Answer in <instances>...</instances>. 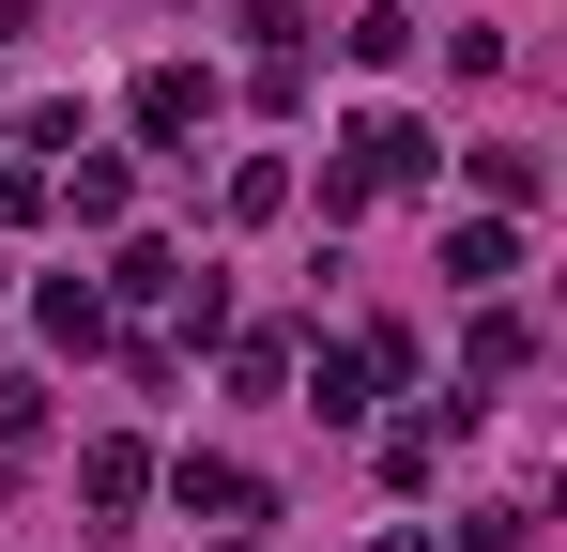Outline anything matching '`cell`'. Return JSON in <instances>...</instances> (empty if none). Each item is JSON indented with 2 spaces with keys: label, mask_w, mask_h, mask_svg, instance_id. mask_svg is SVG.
Masks as SVG:
<instances>
[{
  "label": "cell",
  "mask_w": 567,
  "mask_h": 552,
  "mask_svg": "<svg viewBox=\"0 0 567 552\" xmlns=\"http://www.w3.org/2000/svg\"><path fill=\"white\" fill-rule=\"evenodd\" d=\"M291 384H307V415H322V430H353L383 384H414V338H399V323H369V338H322V354H291Z\"/></svg>",
  "instance_id": "1"
},
{
  "label": "cell",
  "mask_w": 567,
  "mask_h": 552,
  "mask_svg": "<svg viewBox=\"0 0 567 552\" xmlns=\"http://www.w3.org/2000/svg\"><path fill=\"white\" fill-rule=\"evenodd\" d=\"M338 170L369 184V200H399V184H430V170H445V139H430V123H399V108H369V123L338 139Z\"/></svg>",
  "instance_id": "2"
},
{
  "label": "cell",
  "mask_w": 567,
  "mask_h": 552,
  "mask_svg": "<svg viewBox=\"0 0 567 552\" xmlns=\"http://www.w3.org/2000/svg\"><path fill=\"white\" fill-rule=\"evenodd\" d=\"M123 123H138L154 154H185L199 123H215V78H199V62H138V92H123Z\"/></svg>",
  "instance_id": "3"
},
{
  "label": "cell",
  "mask_w": 567,
  "mask_h": 552,
  "mask_svg": "<svg viewBox=\"0 0 567 552\" xmlns=\"http://www.w3.org/2000/svg\"><path fill=\"white\" fill-rule=\"evenodd\" d=\"M169 507H185V522H261L277 491H261L230 446H185V460H169Z\"/></svg>",
  "instance_id": "4"
},
{
  "label": "cell",
  "mask_w": 567,
  "mask_h": 552,
  "mask_svg": "<svg viewBox=\"0 0 567 552\" xmlns=\"http://www.w3.org/2000/svg\"><path fill=\"white\" fill-rule=\"evenodd\" d=\"M78 507H93V522H138V507H154V446L93 430V446H78Z\"/></svg>",
  "instance_id": "5"
},
{
  "label": "cell",
  "mask_w": 567,
  "mask_h": 552,
  "mask_svg": "<svg viewBox=\"0 0 567 552\" xmlns=\"http://www.w3.org/2000/svg\"><path fill=\"white\" fill-rule=\"evenodd\" d=\"M461 170H475V200H491V215H537V200H553V154H537V139H475Z\"/></svg>",
  "instance_id": "6"
},
{
  "label": "cell",
  "mask_w": 567,
  "mask_h": 552,
  "mask_svg": "<svg viewBox=\"0 0 567 552\" xmlns=\"http://www.w3.org/2000/svg\"><path fill=\"white\" fill-rule=\"evenodd\" d=\"M123 200H138V170L78 139V154H62V215H78V231H123Z\"/></svg>",
  "instance_id": "7"
},
{
  "label": "cell",
  "mask_w": 567,
  "mask_h": 552,
  "mask_svg": "<svg viewBox=\"0 0 567 552\" xmlns=\"http://www.w3.org/2000/svg\"><path fill=\"white\" fill-rule=\"evenodd\" d=\"M31 323H47V354H107V292H93V276H47Z\"/></svg>",
  "instance_id": "8"
},
{
  "label": "cell",
  "mask_w": 567,
  "mask_h": 552,
  "mask_svg": "<svg viewBox=\"0 0 567 552\" xmlns=\"http://www.w3.org/2000/svg\"><path fill=\"white\" fill-rule=\"evenodd\" d=\"M475 399H445V415H399V430H383V491H430V476H445V430H461Z\"/></svg>",
  "instance_id": "9"
},
{
  "label": "cell",
  "mask_w": 567,
  "mask_h": 552,
  "mask_svg": "<svg viewBox=\"0 0 567 552\" xmlns=\"http://www.w3.org/2000/svg\"><path fill=\"white\" fill-rule=\"evenodd\" d=\"M445 276H461V292L522 276V215H461V231H445Z\"/></svg>",
  "instance_id": "10"
},
{
  "label": "cell",
  "mask_w": 567,
  "mask_h": 552,
  "mask_svg": "<svg viewBox=\"0 0 567 552\" xmlns=\"http://www.w3.org/2000/svg\"><path fill=\"white\" fill-rule=\"evenodd\" d=\"M461 368H475V384H522V368H537V323H522V307H475Z\"/></svg>",
  "instance_id": "11"
},
{
  "label": "cell",
  "mask_w": 567,
  "mask_h": 552,
  "mask_svg": "<svg viewBox=\"0 0 567 552\" xmlns=\"http://www.w3.org/2000/svg\"><path fill=\"white\" fill-rule=\"evenodd\" d=\"M185 246H154V231H123V262H107V292H138V307H169V292H185Z\"/></svg>",
  "instance_id": "12"
},
{
  "label": "cell",
  "mask_w": 567,
  "mask_h": 552,
  "mask_svg": "<svg viewBox=\"0 0 567 552\" xmlns=\"http://www.w3.org/2000/svg\"><path fill=\"white\" fill-rule=\"evenodd\" d=\"M215 200H230V231H277V215H291V154H246Z\"/></svg>",
  "instance_id": "13"
},
{
  "label": "cell",
  "mask_w": 567,
  "mask_h": 552,
  "mask_svg": "<svg viewBox=\"0 0 567 552\" xmlns=\"http://www.w3.org/2000/svg\"><path fill=\"white\" fill-rule=\"evenodd\" d=\"M31 215H62V170L47 154H0V231H31Z\"/></svg>",
  "instance_id": "14"
},
{
  "label": "cell",
  "mask_w": 567,
  "mask_h": 552,
  "mask_svg": "<svg viewBox=\"0 0 567 552\" xmlns=\"http://www.w3.org/2000/svg\"><path fill=\"white\" fill-rule=\"evenodd\" d=\"M215 354H230V399H277L291 384V338H215Z\"/></svg>",
  "instance_id": "15"
},
{
  "label": "cell",
  "mask_w": 567,
  "mask_h": 552,
  "mask_svg": "<svg viewBox=\"0 0 567 552\" xmlns=\"http://www.w3.org/2000/svg\"><path fill=\"white\" fill-rule=\"evenodd\" d=\"M461 552H537V507H475V522H461Z\"/></svg>",
  "instance_id": "16"
},
{
  "label": "cell",
  "mask_w": 567,
  "mask_h": 552,
  "mask_svg": "<svg viewBox=\"0 0 567 552\" xmlns=\"http://www.w3.org/2000/svg\"><path fill=\"white\" fill-rule=\"evenodd\" d=\"M0 446H47V384H0Z\"/></svg>",
  "instance_id": "17"
},
{
  "label": "cell",
  "mask_w": 567,
  "mask_h": 552,
  "mask_svg": "<svg viewBox=\"0 0 567 552\" xmlns=\"http://www.w3.org/2000/svg\"><path fill=\"white\" fill-rule=\"evenodd\" d=\"M246 31H261V62H277V47H307V0H246Z\"/></svg>",
  "instance_id": "18"
},
{
  "label": "cell",
  "mask_w": 567,
  "mask_h": 552,
  "mask_svg": "<svg viewBox=\"0 0 567 552\" xmlns=\"http://www.w3.org/2000/svg\"><path fill=\"white\" fill-rule=\"evenodd\" d=\"M383 552H445V538H430V522H399V538H383Z\"/></svg>",
  "instance_id": "19"
},
{
  "label": "cell",
  "mask_w": 567,
  "mask_h": 552,
  "mask_svg": "<svg viewBox=\"0 0 567 552\" xmlns=\"http://www.w3.org/2000/svg\"><path fill=\"white\" fill-rule=\"evenodd\" d=\"M0 292H16V262H0Z\"/></svg>",
  "instance_id": "20"
}]
</instances>
